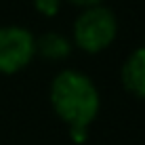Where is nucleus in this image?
Returning <instances> with one entry per match:
<instances>
[{
	"instance_id": "obj_1",
	"label": "nucleus",
	"mask_w": 145,
	"mask_h": 145,
	"mask_svg": "<svg viewBox=\"0 0 145 145\" xmlns=\"http://www.w3.org/2000/svg\"><path fill=\"white\" fill-rule=\"evenodd\" d=\"M48 99L74 141H86L88 128L101 109V95L93 78L78 69H61L51 82Z\"/></svg>"
},
{
	"instance_id": "obj_2",
	"label": "nucleus",
	"mask_w": 145,
	"mask_h": 145,
	"mask_svg": "<svg viewBox=\"0 0 145 145\" xmlns=\"http://www.w3.org/2000/svg\"><path fill=\"white\" fill-rule=\"evenodd\" d=\"M118 36V19L105 4L82 8L72 27V44L88 55L103 53Z\"/></svg>"
},
{
	"instance_id": "obj_3",
	"label": "nucleus",
	"mask_w": 145,
	"mask_h": 145,
	"mask_svg": "<svg viewBox=\"0 0 145 145\" xmlns=\"http://www.w3.org/2000/svg\"><path fill=\"white\" fill-rule=\"evenodd\" d=\"M36 57V36L23 25L0 27V74L23 72Z\"/></svg>"
},
{
	"instance_id": "obj_4",
	"label": "nucleus",
	"mask_w": 145,
	"mask_h": 145,
	"mask_svg": "<svg viewBox=\"0 0 145 145\" xmlns=\"http://www.w3.org/2000/svg\"><path fill=\"white\" fill-rule=\"evenodd\" d=\"M120 80L126 93L137 99H145V46L135 48L126 57L120 69Z\"/></svg>"
},
{
	"instance_id": "obj_5",
	"label": "nucleus",
	"mask_w": 145,
	"mask_h": 145,
	"mask_svg": "<svg viewBox=\"0 0 145 145\" xmlns=\"http://www.w3.org/2000/svg\"><path fill=\"white\" fill-rule=\"evenodd\" d=\"M36 55L46 61H65L72 55V40L59 32H46L36 38Z\"/></svg>"
},
{
	"instance_id": "obj_6",
	"label": "nucleus",
	"mask_w": 145,
	"mask_h": 145,
	"mask_svg": "<svg viewBox=\"0 0 145 145\" xmlns=\"http://www.w3.org/2000/svg\"><path fill=\"white\" fill-rule=\"evenodd\" d=\"M32 4L42 17H55V15L61 11L63 0H32Z\"/></svg>"
},
{
	"instance_id": "obj_7",
	"label": "nucleus",
	"mask_w": 145,
	"mask_h": 145,
	"mask_svg": "<svg viewBox=\"0 0 145 145\" xmlns=\"http://www.w3.org/2000/svg\"><path fill=\"white\" fill-rule=\"evenodd\" d=\"M65 2L74 4V7H80V8H91V7H99V4H103V0H65Z\"/></svg>"
}]
</instances>
